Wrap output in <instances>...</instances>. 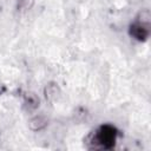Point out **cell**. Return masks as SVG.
Masks as SVG:
<instances>
[{
    "label": "cell",
    "mask_w": 151,
    "mask_h": 151,
    "mask_svg": "<svg viewBox=\"0 0 151 151\" xmlns=\"http://www.w3.org/2000/svg\"><path fill=\"white\" fill-rule=\"evenodd\" d=\"M116 132L111 126H101L96 134V143L100 144L103 147H111L114 144Z\"/></svg>",
    "instance_id": "1"
},
{
    "label": "cell",
    "mask_w": 151,
    "mask_h": 151,
    "mask_svg": "<svg viewBox=\"0 0 151 151\" xmlns=\"http://www.w3.org/2000/svg\"><path fill=\"white\" fill-rule=\"evenodd\" d=\"M131 34H133L137 39H145L147 37V27L144 24H137L131 27Z\"/></svg>",
    "instance_id": "2"
}]
</instances>
